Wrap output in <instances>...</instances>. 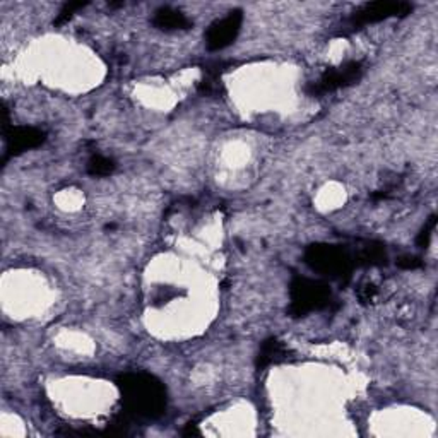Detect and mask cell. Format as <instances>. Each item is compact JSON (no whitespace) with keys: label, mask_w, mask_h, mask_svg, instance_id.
<instances>
[{"label":"cell","mask_w":438,"mask_h":438,"mask_svg":"<svg viewBox=\"0 0 438 438\" xmlns=\"http://www.w3.org/2000/svg\"><path fill=\"white\" fill-rule=\"evenodd\" d=\"M154 25L161 30H187L190 27V21L180 11L165 7V9H159L154 15Z\"/></svg>","instance_id":"9"},{"label":"cell","mask_w":438,"mask_h":438,"mask_svg":"<svg viewBox=\"0 0 438 438\" xmlns=\"http://www.w3.org/2000/svg\"><path fill=\"white\" fill-rule=\"evenodd\" d=\"M360 261L363 264L373 265V264H382L385 262V250L380 245H366L361 249L360 252Z\"/></svg>","instance_id":"11"},{"label":"cell","mask_w":438,"mask_h":438,"mask_svg":"<svg viewBox=\"0 0 438 438\" xmlns=\"http://www.w3.org/2000/svg\"><path fill=\"white\" fill-rule=\"evenodd\" d=\"M127 413L139 418H158L165 411V387L147 373H127L118 378Z\"/></svg>","instance_id":"1"},{"label":"cell","mask_w":438,"mask_h":438,"mask_svg":"<svg viewBox=\"0 0 438 438\" xmlns=\"http://www.w3.org/2000/svg\"><path fill=\"white\" fill-rule=\"evenodd\" d=\"M361 75V63L360 62H349L344 65L337 67V69L329 70L320 77V81L312 86V94H325L330 91H336L339 87H344L351 82L356 81Z\"/></svg>","instance_id":"6"},{"label":"cell","mask_w":438,"mask_h":438,"mask_svg":"<svg viewBox=\"0 0 438 438\" xmlns=\"http://www.w3.org/2000/svg\"><path fill=\"white\" fill-rule=\"evenodd\" d=\"M288 356V349L281 344L277 339H268L261 346V351L257 356V366L264 368L273 363H280V361L286 360Z\"/></svg>","instance_id":"8"},{"label":"cell","mask_w":438,"mask_h":438,"mask_svg":"<svg viewBox=\"0 0 438 438\" xmlns=\"http://www.w3.org/2000/svg\"><path fill=\"white\" fill-rule=\"evenodd\" d=\"M183 435H199V432H197V430H195V426L190 423L189 428H187L185 432H183Z\"/></svg>","instance_id":"15"},{"label":"cell","mask_w":438,"mask_h":438,"mask_svg":"<svg viewBox=\"0 0 438 438\" xmlns=\"http://www.w3.org/2000/svg\"><path fill=\"white\" fill-rule=\"evenodd\" d=\"M9 154H19L23 151L33 149L45 142V134L35 127H13L6 135Z\"/></svg>","instance_id":"7"},{"label":"cell","mask_w":438,"mask_h":438,"mask_svg":"<svg viewBox=\"0 0 438 438\" xmlns=\"http://www.w3.org/2000/svg\"><path fill=\"white\" fill-rule=\"evenodd\" d=\"M113 170L115 163L108 158L101 156V154H96L87 163V173L93 175V177H108V175L113 173Z\"/></svg>","instance_id":"10"},{"label":"cell","mask_w":438,"mask_h":438,"mask_svg":"<svg viewBox=\"0 0 438 438\" xmlns=\"http://www.w3.org/2000/svg\"><path fill=\"white\" fill-rule=\"evenodd\" d=\"M242 21H244V14H242V11L237 9L232 11L226 18H223L221 21H216L214 25H211L206 33L207 49L216 51L232 45L234 38L240 33Z\"/></svg>","instance_id":"5"},{"label":"cell","mask_w":438,"mask_h":438,"mask_svg":"<svg viewBox=\"0 0 438 438\" xmlns=\"http://www.w3.org/2000/svg\"><path fill=\"white\" fill-rule=\"evenodd\" d=\"M82 7H86V2H70V4H65V6L62 7L61 13H58L57 19H55V25L61 26V25H63V23H67L70 18H73L75 11L82 9Z\"/></svg>","instance_id":"12"},{"label":"cell","mask_w":438,"mask_h":438,"mask_svg":"<svg viewBox=\"0 0 438 438\" xmlns=\"http://www.w3.org/2000/svg\"><path fill=\"white\" fill-rule=\"evenodd\" d=\"M397 265L402 269H418L421 265V261L418 257H401L399 261H397Z\"/></svg>","instance_id":"14"},{"label":"cell","mask_w":438,"mask_h":438,"mask_svg":"<svg viewBox=\"0 0 438 438\" xmlns=\"http://www.w3.org/2000/svg\"><path fill=\"white\" fill-rule=\"evenodd\" d=\"M305 262L317 273L336 280L349 276L351 273V257L342 246L325 244L308 246L305 252Z\"/></svg>","instance_id":"2"},{"label":"cell","mask_w":438,"mask_h":438,"mask_svg":"<svg viewBox=\"0 0 438 438\" xmlns=\"http://www.w3.org/2000/svg\"><path fill=\"white\" fill-rule=\"evenodd\" d=\"M413 11L411 4L406 2H372L365 4L358 11H354L351 19H349V26L353 27H363L372 23L384 21V19L394 18V15H408Z\"/></svg>","instance_id":"4"},{"label":"cell","mask_w":438,"mask_h":438,"mask_svg":"<svg viewBox=\"0 0 438 438\" xmlns=\"http://www.w3.org/2000/svg\"><path fill=\"white\" fill-rule=\"evenodd\" d=\"M435 225H437V218L432 216L428 219V223L425 225V228L421 230V233L418 234V245L420 246H426L430 242V237H432V233L435 232Z\"/></svg>","instance_id":"13"},{"label":"cell","mask_w":438,"mask_h":438,"mask_svg":"<svg viewBox=\"0 0 438 438\" xmlns=\"http://www.w3.org/2000/svg\"><path fill=\"white\" fill-rule=\"evenodd\" d=\"M289 294H292L289 313L293 317H301L312 310L324 308L330 300V289L327 286L308 277H294L289 286Z\"/></svg>","instance_id":"3"}]
</instances>
